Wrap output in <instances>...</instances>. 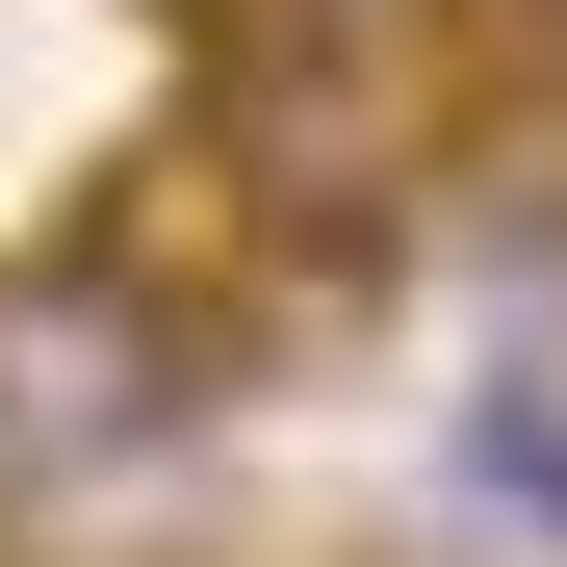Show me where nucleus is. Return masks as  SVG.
Wrapping results in <instances>:
<instances>
[{"mask_svg":"<svg viewBox=\"0 0 567 567\" xmlns=\"http://www.w3.org/2000/svg\"><path fill=\"white\" fill-rule=\"evenodd\" d=\"M233 388V336L181 310L155 258H0V516L130 491V464Z\"/></svg>","mask_w":567,"mask_h":567,"instance_id":"f257e3e1","label":"nucleus"},{"mask_svg":"<svg viewBox=\"0 0 567 567\" xmlns=\"http://www.w3.org/2000/svg\"><path fill=\"white\" fill-rule=\"evenodd\" d=\"M439 258L491 284L516 336H567V130H542V104H464V130H439Z\"/></svg>","mask_w":567,"mask_h":567,"instance_id":"f03ea898","label":"nucleus"},{"mask_svg":"<svg viewBox=\"0 0 567 567\" xmlns=\"http://www.w3.org/2000/svg\"><path fill=\"white\" fill-rule=\"evenodd\" d=\"M464 491L567 542V361H491V388H464Z\"/></svg>","mask_w":567,"mask_h":567,"instance_id":"7ed1b4c3","label":"nucleus"}]
</instances>
